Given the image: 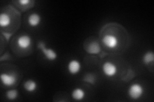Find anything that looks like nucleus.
Masks as SVG:
<instances>
[{"label": "nucleus", "instance_id": "39448f33", "mask_svg": "<svg viewBox=\"0 0 154 102\" xmlns=\"http://www.w3.org/2000/svg\"><path fill=\"white\" fill-rule=\"evenodd\" d=\"M102 71L107 77H112L118 73V67L114 63L106 61L102 65Z\"/></svg>", "mask_w": 154, "mask_h": 102}, {"label": "nucleus", "instance_id": "9d476101", "mask_svg": "<svg viewBox=\"0 0 154 102\" xmlns=\"http://www.w3.org/2000/svg\"><path fill=\"white\" fill-rule=\"evenodd\" d=\"M24 88L29 93H33L36 91L37 89V82L33 79H28L26 80L24 83Z\"/></svg>", "mask_w": 154, "mask_h": 102}, {"label": "nucleus", "instance_id": "1a4fd4ad", "mask_svg": "<svg viewBox=\"0 0 154 102\" xmlns=\"http://www.w3.org/2000/svg\"><path fill=\"white\" fill-rule=\"evenodd\" d=\"M85 93L84 89L80 87H76L71 92L72 98L76 101H81L84 99Z\"/></svg>", "mask_w": 154, "mask_h": 102}, {"label": "nucleus", "instance_id": "7ed1b4c3", "mask_svg": "<svg viewBox=\"0 0 154 102\" xmlns=\"http://www.w3.org/2000/svg\"><path fill=\"white\" fill-rule=\"evenodd\" d=\"M0 78L2 83L8 87L14 86L17 81V77L14 73H2Z\"/></svg>", "mask_w": 154, "mask_h": 102}, {"label": "nucleus", "instance_id": "f257e3e1", "mask_svg": "<svg viewBox=\"0 0 154 102\" xmlns=\"http://www.w3.org/2000/svg\"><path fill=\"white\" fill-rule=\"evenodd\" d=\"M144 93V88L139 83H134L129 87L128 95L131 99L137 100L139 99Z\"/></svg>", "mask_w": 154, "mask_h": 102}, {"label": "nucleus", "instance_id": "f03ea898", "mask_svg": "<svg viewBox=\"0 0 154 102\" xmlns=\"http://www.w3.org/2000/svg\"><path fill=\"white\" fill-rule=\"evenodd\" d=\"M38 48L41 51L46 59L49 61H54L57 58V53L55 50L51 48H46L45 43L43 42H39L37 45Z\"/></svg>", "mask_w": 154, "mask_h": 102}, {"label": "nucleus", "instance_id": "20e7f679", "mask_svg": "<svg viewBox=\"0 0 154 102\" xmlns=\"http://www.w3.org/2000/svg\"><path fill=\"white\" fill-rule=\"evenodd\" d=\"M102 42L103 44L109 49H115L119 44L118 38L113 35H106L103 38Z\"/></svg>", "mask_w": 154, "mask_h": 102}, {"label": "nucleus", "instance_id": "f8f14e48", "mask_svg": "<svg viewBox=\"0 0 154 102\" xmlns=\"http://www.w3.org/2000/svg\"><path fill=\"white\" fill-rule=\"evenodd\" d=\"M101 51V47L99 43L96 42H93L90 43L87 48V52L89 54H97Z\"/></svg>", "mask_w": 154, "mask_h": 102}, {"label": "nucleus", "instance_id": "423d86ee", "mask_svg": "<svg viewBox=\"0 0 154 102\" xmlns=\"http://www.w3.org/2000/svg\"><path fill=\"white\" fill-rule=\"evenodd\" d=\"M32 43V38L28 35H23L19 36L17 40V46L22 50H26L30 48Z\"/></svg>", "mask_w": 154, "mask_h": 102}, {"label": "nucleus", "instance_id": "6e6552de", "mask_svg": "<svg viewBox=\"0 0 154 102\" xmlns=\"http://www.w3.org/2000/svg\"><path fill=\"white\" fill-rule=\"evenodd\" d=\"M42 18L38 13H32L28 17V23L32 28L37 27L41 22Z\"/></svg>", "mask_w": 154, "mask_h": 102}, {"label": "nucleus", "instance_id": "9b49d317", "mask_svg": "<svg viewBox=\"0 0 154 102\" xmlns=\"http://www.w3.org/2000/svg\"><path fill=\"white\" fill-rule=\"evenodd\" d=\"M11 23V18L9 14L2 12L0 14V26L2 28L8 27Z\"/></svg>", "mask_w": 154, "mask_h": 102}, {"label": "nucleus", "instance_id": "4468645a", "mask_svg": "<svg viewBox=\"0 0 154 102\" xmlns=\"http://www.w3.org/2000/svg\"><path fill=\"white\" fill-rule=\"evenodd\" d=\"M18 91L16 89H11L8 90L6 93L7 98L9 100H15L18 97Z\"/></svg>", "mask_w": 154, "mask_h": 102}, {"label": "nucleus", "instance_id": "0eeeda50", "mask_svg": "<svg viewBox=\"0 0 154 102\" xmlns=\"http://www.w3.org/2000/svg\"><path fill=\"white\" fill-rule=\"evenodd\" d=\"M81 63L77 60H71L67 64V70L71 75H76L81 70Z\"/></svg>", "mask_w": 154, "mask_h": 102}, {"label": "nucleus", "instance_id": "ddd939ff", "mask_svg": "<svg viewBox=\"0 0 154 102\" xmlns=\"http://www.w3.org/2000/svg\"><path fill=\"white\" fill-rule=\"evenodd\" d=\"M143 63L144 65H150L154 61V54L152 51H147L144 53L142 58Z\"/></svg>", "mask_w": 154, "mask_h": 102}, {"label": "nucleus", "instance_id": "2eb2a0df", "mask_svg": "<svg viewBox=\"0 0 154 102\" xmlns=\"http://www.w3.org/2000/svg\"><path fill=\"white\" fill-rule=\"evenodd\" d=\"M18 2L19 4H22V5H23V6H25V5H27L28 3H30V0H19Z\"/></svg>", "mask_w": 154, "mask_h": 102}]
</instances>
